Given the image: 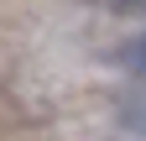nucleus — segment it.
Segmentation results:
<instances>
[{"label":"nucleus","mask_w":146,"mask_h":141,"mask_svg":"<svg viewBox=\"0 0 146 141\" xmlns=\"http://www.w3.org/2000/svg\"><path fill=\"white\" fill-rule=\"evenodd\" d=\"M125 68H131V73L146 84V37H136L131 47H125Z\"/></svg>","instance_id":"obj_1"}]
</instances>
